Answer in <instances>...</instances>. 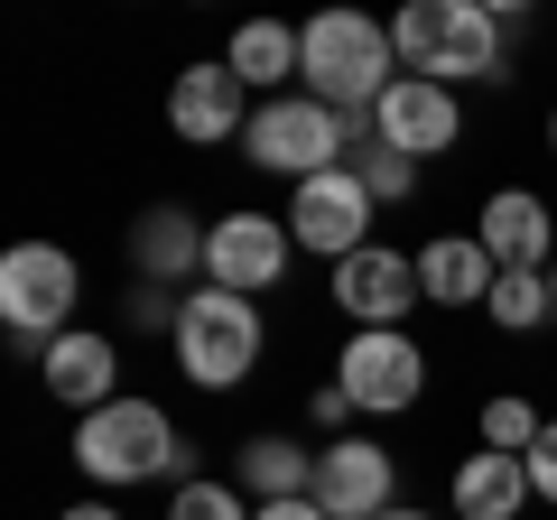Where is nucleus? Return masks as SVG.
<instances>
[{
  "mask_svg": "<svg viewBox=\"0 0 557 520\" xmlns=\"http://www.w3.org/2000/svg\"><path fill=\"white\" fill-rule=\"evenodd\" d=\"M391 47H399V75H428V84H502L511 65V38L483 0H409L391 20Z\"/></svg>",
  "mask_w": 557,
  "mask_h": 520,
  "instance_id": "f257e3e1",
  "label": "nucleus"
},
{
  "mask_svg": "<svg viewBox=\"0 0 557 520\" xmlns=\"http://www.w3.org/2000/svg\"><path fill=\"white\" fill-rule=\"evenodd\" d=\"M307 94L325 102V112H344L354 131H372L381 94L399 84V47L381 20H362V10H317L307 20Z\"/></svg>",
  "mask_w": 557,
  "mask_h": 520,
  "instance_id": "f03ea898",
  "label": "nucleus"
},
{
  "mask_svg": "<svg viewBox=\"0 0 557 520\" xmlns=\"http://www.w3.org/2000/svg\"><path fill=\"white\" fill-rule=\"evenodd\" d=\"M75 465L102 493H131V483H159V474L186 483V437H177V419H168L159 400L121 391V400H102L94 419L75 428Z\"/></svg>",
  "mask_w": 557,
  "mask_h": 520,
  "instance_id": "7ed1b4c3",
  "label": "nucleus"
},
{
  "mask_svg": "<svg viewBox=\"0 0 557 520\" xmlns=\"http://www.w3.org/2000/svg\"><path fill=\"white\" fill-rule=\"evenodd\" d=\"M177 372L196 381V391H242V381L260 372V344H270V325H260V307L251 298H233V288H186V307H177Z\"/></svg>",
  "mask_w": 557,
  "mask_h": 520,
  "instance_id": "20e7f679",
  "label": "nucleus"
},
{
  "mask_svg": "<svg viewBox=\"0 0 557 520\" xmlns=\"http://www.w3.org/2000/svg\"><path fill=\"white\" fill-rule=\"evenodd\" d=\"M242 159H251L260 177L307 186V177H325V168L354 159V121L325 112L317 94H278V102H260V112H251V131H242Z\"/></svg>",
  "mask_w": 557,
  "mask_h": 520,
  "instance_id": "39448f33",
  "label": "nucleus"
},
{
  "mask_svg": "<svg viewBox=\"0 0 557 520\" xmlns=\"http://www.w3.org/2000/svg\"><path fill=\"white\" fill-rule=\"evenodd\" d=\"M75 307H84V260L65 242H10L0 251V325L20 344H57L75 335Z\"/></svg>",
  "mask_w": 557,
  "mask_h": 520,
  "instance_id": "423d86ee",
  "label": "nucleus"
},
{
  "mask_svg": "<svg viewBox=\"0 0 557 520\" xmlns=\"http://www.w3.org/2000/svg\"><path fill=\"white\" fill-rule=\"evenodd\" d=\"M335 381L362 419H399V409L428 400V354L409 344V325H372V335H344Z\"/></svg>",
  "mask_w": 557,
  "mask_h": 520,
  "instance_id": "0eeeda50",
  "label": "nucleus"
},
{
  "mask_svg": "<svg viewBox=\"0 0 557 520\" xmlns=\"http://www.w3.org/2000/svg\"><path fill=\"white\" fill-rule=\"evenodd\" d=\"M288 260H298V233H288V214H214V251H205V280L233 288V298H270V288H288Z\"/></svg>",
  "mask_w": 557,
  "mask_h": 520,
  "instance_id": "6e6552de",
  "label": "nucleus"
},
{
  "mask_svg": "<svg viewBox=\"0 0 557 520\" xmlns=\"http://www.w3.org/2000/svg\"><path fill=\"white\" fill-rule=\"evenodd\" d=\"M372 186L354 177V168H325V177H307L298 196H288V233H298V251H317V260H354V251H372Z\"/></svg>",
  "mask_w": 557,
  "mask_h": 520,
  "instance_id": "1a4fd4ad",
  "label": "nucleus"
},
{
  "mask_svg": "<svg viewBox=\"0 0 557 520\" xmlns=\"http://www.w3.org/2000/svg\"><path fill=\"white\" fill-rule=\"evenodd\" d=\"M325 298L354 317V335H372V325H409V307L428 298L418 288V251H391V242H372V251L335 260V288Z\"/></svg>",
  "mask_w": 557,
  "mask_h": 520,
  "instance_id": "9d476101",
  "label": "nucleus"
},
{
  "mask_svg": "<svg viewBox=\"0 0 557 520\" xmlns=\"http://www.w3.org/2000/svg\"><path fill=\"white\" fill-rule=\"evenodd\" d=\"M372 140H391L399 159H446V149L465 140V102L446 94V84H428V75H399L391 94H381V112H372Z\"/></svg>",
  "mask_w": 557,
  "mask_h": 520,
  "instance_id": "9b49d317",
  "label": "nucleus"
},
{
  "mask_svg": "<svg viewBox=\"0 0 557 520\" xmlns=\"http://www.w3.org/2000/svg\"><path fill=\"white\" fill-rule=\"evenodd\" d=\"M399 456L391 446H372V437H335V446H317V502H325V520H381V511H399Z\"/></svg>",
  "mask_w": 557,
  "mask_h": 520,
  "instance_id": "f8f14e48",
  "label": "nucleus"
},
{
  "mask_svg": "<svg viewBox=\"0 0 557 520\" xmlns=\"http://www.w3.org/2000/svg\"><path fill=\"white\" fill-rule=\"evenodd\" d=\"M251 84L233 75V65H186L177 94H168V131H177L186 149H214V140H242L251 131Z\"/></svg>",
  "mask_w": 557,
  "mask_h": 520,
  "instance_id": "ddd939ff",
  "label": "nucleus"
},
{
  "mask_svg": "<svg viewBox=\"0 0 557 520\" xmlns=\"http://www.w3.org/2000/svg\"><path fill=\"white\" fill-rule=\"evenodd\" d=\"M205 251H214V223H196L186 205H149L131 223V270L149 288H177V280L205 288Z\"/></svg>",
  "mask_w": 557,
  "mask_h": 520,
  "instance_id": "4468645a",
  "label": "nucleus"
},
{
  "mask_svg": "<svg viewBox=\"0 0 557 520\" xmlns=\"http://www.w3.org/2000/svg\"><path fill=\"white\" fill-rule=\"evenodd\" d=\"M38 381L57 391L65 409H84V419H94L102 400H121V344L94 335V325H75V335H57V344L38 354Z\"/></svg>",
  "mask_w": 557,
  "mask_h": 520,
  "instance_id": "2eb2a0df",
  "label": "nucleus"
},
{
  "mask_svg": "<svg viewBox=\"0 0 557 520\" xmlns=\"http://www.w3.org/2000/svg\"><path fill=\"white\" fill-rule=\"evenodd\" d=\"M474 242L493 251V270H548V260H557V223H548V205H539L530 186H502V196H483Z\"/></svg>",
  "mask_w": 557,
  "mask_h": 520,
  "instance_id": "dca6fc26",
  "label": "nucleus"
},
{
  "mask_svg": "<svg viewBox=\"0 0 557 520\" xmlns=\"http://www.w3.org/2000/svg\"><path fill=\"white\" fill-rule=\"evenodd\" d=\"M418 288H428V307H493L502 270H493V251L474 233H446V242L418 251Z\"/></svg>",
  "mask_w": 557,
  "mask_h": 520,
  "instance_id": "f3484780",
  "label": "nucleus"
},
{
  "mask_svg": "<svg viewBox=\"0 0 557 520\" xmlns=\"http://www.w3.org/2000/svg\"><path fill=\"white\" fill-rule=\"evenodd\" d=\"M223 65H233V75L251 84L260 102H278V94H288V75H307V28L242 20V28H233V57H223Z\"/></svg>",
  "mask_w": 557,
  "mask_h": 520,
  "instance_id": "a211bd4d",
  "label": "nucleus"
},
{
  "mask_svg": "<svg viewBox=\"0 0 557 520\" xmlns=\"http://www.w3.org/2000/svg\"><path fill=\"white\" fill-rule=\"evenodd\" d=\"M520 511H530V465L474 446L456 465V520H520Z\"/></svg>",
  "mask_w": 557,
  "mask_h": 520,
  "instance_id": "6ab92c4d",
  "label": "nucleus"
},
{
  "mask_svg": "<svg viewBox=\"0 0 557 520\" xmlns=\"http://www.w3.org/2000/svg\"><path fill=\"white\" fill-rule=\"evenodd\" d=\"M242 493H251V502H307V493H317V446H298V437H242Z\"/></svg>",
  "mask_w": 557,
  "mask_h": 520,
  "instance_id": "aec40b11",
  "label": "nucleus"
},
{
  "mask_svg": "<svg viewBox=\"0 0 557 520\" xmlns=\"http://www.w3.org/2000/svg\"><path fill=\"white\" fill-rule=\"evenodd\" d=\"M548 317H557L548 270H502V288H493V325H502V335H539Z\"/></svg>",
  "mask_w": 557,
  "mask_h": 520,
  "instance_id": "412c9836",
  "label": "nucleus"
},
{
  "mask_svg": "<svg viewBox=\"0 0 557 520\" xmlns=\"http://www.w3.org/2000/svg\"><path fill=\"white\" fill-rule=\"evenodd\" d=\"M539 428H548V419H539L520 391H493V400H483V446H493V456H530Z\"/></svg>",
  "mask_w": 557,
  "mask_h": 520,
  "instance_id": "4be33fe9",
  "label": "nucleus"
},
{
  "mask_svg": "<svg viewBox=\"0 0 557 520\" xmlns=\"http://www.w3.org/2000/svg\"><path fill=\"white\" fill-rule=\"evenodd\" d=\"M344 168H354V177L372 186V205H399V196L418 186V159H399L391 140H354V159H344Z\"/></svg>",
  "mask_w": 557,
  "mask_h": 520,
  "instance_id": "5701e85b",
  "label": "nucleus"
},
{
  "mask_svg": "<svg viewBox=\"0 0 557 520\" xmlns=\"http://www.w3.org/2000/svg\"><path fill=\"white\" fill-rule=\"evenodd\" d=\"M260 502H242L233 483H214V474H186L177 483V502H168V520H251Z\"/></svg>",
  "mask_w": 557,
  "mask_h": 520,
  "instance_id": "b1692460",
  "label": "nucleus"
},
{
  "mask_svg": "<svg viewBox=\"0 0 557 520\" xmlns=\"http://www.w3.org/2000/svg\"><path fill=\"white\" fill-rule=\"evenodd\" d=\"M520 465H530V502H557V419L539 428V446H530Z\"/></svg>",
  "mask_w": 557,
  "mask_h": 520,
  "instance_id": "393cba45",
  "label": "nucleus"
},
{
  "mask_svg": "<svg viewBox=\"0 0 557 520\" xmlns=\"http://www.w3.org/2000/svg\"><path fill=\"white\" fill-rule=\"evenodd\" d=\"M307 419H317V428H335V437H344V419H354V400H344V381H325L317 400H307Z\"/></svg>",
  "mask_w": 557,
  "mask_h": 520,
  "instance_id": "a878e982",
  "label": "nucleus"
},
{
  "mask_svg": "<svg viewBox=\"0 0 557 520\" xmlns=\"http://www.w3.org/2000/svg\"><path fill=\"white\" fill-rule=\"evenodd\" d=\"M251 520H325V502H317V493H307V502H260Z\"/></svg>",
  "mask_w": 557,
  "mask_h": 520,
  "instance_id": "bb28decb",
  "label": "nucleus"
},
{
  "mask_svg": "<svg viewBox=\"0 0 557 520\" xmlns=\"http://www.w3.org/2000/svg\"><path fill=\"white\" fill-rule=\"evenodd\" d=\"M57 520H121L112 502H75V511H57Z\"/></svg>",
  "mask_w": 557,
  "mask_h": 520,
  "instance_id": "cd10ccee",
  "label": "nucleus"
},
{
  "mask_svg": "<svg viewBox=\"0 0 557 520\" xmlns=\"http://www.w3.org/2000/svg\"><path fill=\"white\" fill-rule=\"evenodd\" d=\"M548 159H557V112H548Z\"/></svg>",
  "mask_w": 557,
  "mask_h": 520,
  "instance_id": "c85d7f7f",
  "label": "nucleus"
},
{
  "mask_svg": "<svg viewBox=\"0 0 557 520\" xmlns=\"http://www.w3.org/2000/svg\"><path fill=\"white\" fill-rule=\"evenodd\" d=\"M381 520H428V511H381Z\"/></svg>",
  "mask_w": 557,
  "mask_h": 520,
  "instance_id": "c756f323",
  "label": "nucleus"
},
{
  "mask_svg": "<svg viewBox=\"0 0 557 520\" xmlns=\"http://www.w3.org/2000/svg\"><path fill=\"white\" fill-rule=\"evenodd\" d=\"M548 288H557V260H548Z\"/></svg>",
  "mask_w": 557,
  "mask_h": 520,
  "instance_id": "7c9ffc66",
  "label": "nucleus"
}]
</instances>
